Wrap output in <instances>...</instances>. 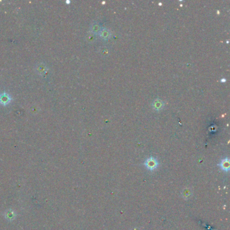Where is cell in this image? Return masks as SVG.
<instances>
[{
	"label": "cell",
	"instance_id": "cell-2",
	"mask_svg": "<svg viewBox=\"0 0 230 230\" xmlns=\"http://www.w3.org/2000/svg\"><path fill=\"white\" fill-rule=\"evenodd\" d=\"M98 35L100 36L101 39L104 40H107L111 37L112 33L109 29L106 28V27H104V28H101Z\"/></svg>",
	"mask_w": 230,
	"mask_h": 230
},
{
	"label": "cell",
	"instance_id": "cell-6",
	"mask_svg": "<svg viewBox=\"0 0 230 230\" xmlns=\"http://www.w3.org/2000/svg\"><path fill=\"white\" fill-rule=\"evenodd\" d=\"M7 218L8 219H13L15 217V214L12 211H9L7 212Z\"/></svg>",
	"mask_w": 230,
	"mask_h": 230
},
{
	"label": "cell",
	"instance_id": "cell-8",
	"mask_svg": "<svg viewBox=\"0 0 230 230\" xmlns=\"http://www.w3.org/2000/svg\"><path fill=\"white\" fill-rule=\"evenodd\" d=\"M225 81H226L225 79H221V82H224Z\"/></svg>",
	"mask_w": 230,
	"mask_h": 230
},
{
	"label": "cell",
	"instance_id": "cell-5",
	"mask_svg": "<svg viewBox=\"0 0 230 230\" xmlns=\"http://www.w3.org/2000/svg\"><path fill=\"white\" fill-rule=\"evenodd\" d=\"M220 166L222 167V169L224 170V171L226 170L225 167H227V169L228 170V167H229V160H228V159H225L223 160L220 163Z\"/></svg>",
	"mask_w": 230,
	"mask_h": 230
},
{
	"label": "cell",
	"instance_id": "cell-4",
	"mask_svg": "<svg viewBox=\"0 0 230 230\" xmlns=\"http://www.w3.org/2000/svg\"><path fill=\"white\" fill-rule=\"evenodd\" d=\"M101 29V26L99 25V24L98 23H94L93 25L91 26V30L92 32L95 34H99V31H100Z\"/></svg>",
	"mask_w": 230,
	"mask_h": 230
},
{
	"label": "cell",
	"instance_id": "cell-3",
	"mask_svg": "<svg viewBox=\"0 0 230 230\" xmlns=\"http://www.w3.org/2000/svg\"><path fill=\"white\" fill-rule=\"evenodd\" d=\"M145 166L148 167V169L154 170L158 166L157 161L153 157H150L145 161Z\"/></svg>",
	"mask_w": 230,
	"mask_h": 230
},
{
	"label": "cell",
	"instance_id": "cell-1",
	"mask_svg": "<svg viewBox=\"0 0 230 230\" xmlns=\"http://www.w3.org/2000/svg\"><path fill=\"white\" fill-rule=\"evenodd\" d=\"M165 105V103L163 100H161L159 98H157L152 103V107L154 110L160 111L163 109Z\"/></svg>",
	"mask_w": 230,
	"mask_h": 230
},
{
	"label": "cell",
	"instance_id": "cell-7",
	"mask_svg": "<svg viewBox=\"0 0 230 230\" xmlns=\"http://www.w3.org/2000/svg\"><path fill=\"white\" fill-rule=\"evenodd\" d=\"M1 99H2H2H4V101H3V103L8 102V100H9L8 97H7L6 96V95H4V96H2V98Z\"/></svg>",
	"mask_w": 230,
	"mask_h": 230
}]
</instances>
